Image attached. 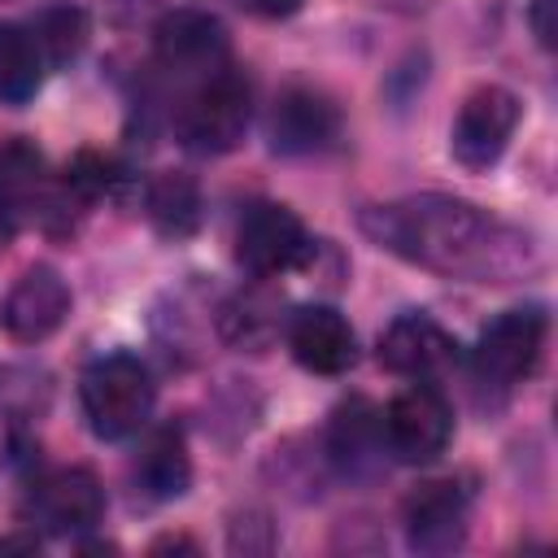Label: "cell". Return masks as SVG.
<instances>
[{
    "instance_id": "15",
    "label": "cell",
    "mask_w": 558,
    "mask_h": 558,
    "mask_svg": "<svg viewBox=\"0 0 558 558\" xmlns=\"http://www.w3.org/2000/svg\"><path fill=\"white\" fill-rule=\"evenodd\" d=\"M44 153L31 140H9L0 148V240H13L39 209Z\"/></svg>"
},
{
    "instance_id": "22",
    "label": "cell",
    "mask_w": 558,
    "mask_h": 558,
    "mask_svg": "<svg viewBox=\"0 0 558 558\" xmlns=\"http://www.w3.org/2000/svg\"><path fill=\"white\" fill-rule=\"evenodd\" d=\"M52 388H48V375L35 371V366H9L0 375V405L13 414V418H35L44 414Z\"/></svg>"
},
{
    "instance_id": "2",
    "label": "cell",
    "mask_w": 558,
    "mask_h": 558,
    "mask_svg": "<svg viewBox=\"0 0 558 558\" xmlns=\"http://www.w3.org/2000/svg\"><path fill=\"white\" fill-rule=\"evenodd\" d=\"M78 397H83V414H87L92 432L100 440H122V436H135L148 423L157 388H153V375L140 357L109 353V357H96L83 371Z\"/></svg>"
},
{
    "instance_id": "17",
    "label": "cell",
    "mask_w": 558,
    "mask_h": 558,
    "mask_svg": "<svg viewBox=\"0 0 558 558\" xmlns=\"http://www.w3.org/2000/svg\"><path fill=\"white\" fill-rule=\"evenodd\" d=\"M144 214L170 240L192 235L201 227V187H196V179L183 174V170L153 174L148 187H144Z\"/></svg>"
},
{
    "instance_id": "6",
    "label": "cell",
    "mask_w": 558,
    "mask_h": 558,
    "mask_svg": "<svg viewBox=\"0 0 558 558\" xmlns=\"http://www.w3.org/2000/svg\"><path fill=\"white\" fill-rule=\"evenodd\" d=\"M519 118H523V105H519V96H514L510 87H497V83L475 87V92L462 100L458 118H453L449 153H453L466 170H488V166H497V157L506 153V144H510Z\"/></svg>"
},
{
    "instance_id": "9",
    "label": "cell",
    "mask_w": 558,
    "mask_h": 558,
    "mask_svg": "<svg viewBox=\"0 0 558 558\" xmlns=\"http://www.w3.org/2000/svg\"><path fill=\"white\" fill-rule=\"evenodd\" d=\"M26 514L57 532V536H70V532H87L100 523L105 514V488L100 480L87 471V466H57V471H44L35 475L31 493H26Z\"/></svg>"
},
{
    "instance_id": "12",
    "label": "cell",
    "mask_w": 558,
    "mask_h": 558,
    "mask_svg": "<svg viewBox=\"0 0 558 558\" xmlns=\"http://www.w3.org/2000/svg\"><path fill=\"white\" fill-rule=\"evenodd\" d=\"M453 357H458L453 336L427 314H401L379 336V362L392 375H405V379H432Z\"/></svg>"
},
{
    "instance_id": "13",
    "label": "cell",
    "mask_w": 558,
    "mask_h": 558,
    "mask_svg": "<svg viewBox=\"0 0 558 558\" xmlns=\"http://www.w3.org/2000/svg\"><path fill=\"white\" fill-rule=\"evenodd\" d=\"M270 144L279 153H318L340 135V113L327 96H318L314 87H283L279 100L270 105Z\"/></svg>"
},
{
    "instance_id": "19",
    "label": "cell",
    "mask_w": 558,
    "mask_h": 558,
    "mask_svg": "<svg viewBox=\"0 0 558 558\" xmlns=\"http://www.w3.org/2000/svg\"><path fill=\"white\" fill-rule=\"evenodd\" d=\"M31 35L44 52L48 65H65L83 52L87 44V13L74 9V4H57V9H44L35 22H31Z\"/></svg>"
},
{
    "instance_id": "8",
    "label": "cell",
    "mask_w": 558,
    "mask_h": 558,
    "mask_svg": "<svg viewBox=\"0 0 558 558\" xmlns=\"http://www.w3.org/2000/svg\"><path fill=\"white\" fill-rule=\"evenodd\" d=\"M153 52H157V65L179 74V78H205L214 70L227 65V26L201 9H174L157 22L153 31Z\"/></svg>"
},
{
    "instance_id": "18",
    "label": "cell",
    "mask_w": 558,
    "mask_h": 558,
    "mask_svg": "<svg viewBox=\"0 0 558 558\" xmlns=\"http://www.w3.org/2000/svg\"><path fill=\"white\" fill-rule=\"evenodd\" d=\"M44 70H48V61H44L31 26L0 22V100L4 105H26L39 92Z\"/></svg>"
},
{
    "instance_id": "16",
    "label": "cell",
    "mask_w": 558,
    "mask_h": 558,
    "mask_svg": "<svg viewBox=\"0 0 558 558\" xmlns=\"http://www.w3.org/2000/svg\"><path fill=\"white\" fill-rule=\"evenodd\" d=\"M135 480L157 501H174V497L187 493V484H192V458H187V440H183L179 427H157L140 445Z\"/></svg>"
},
{
    "instance_id": "7",
    "label": "cell",
    "mask_w": 558,
    "mask_h": 558,
    "mask_svg": "<svg viewBox=\"0 0 558 558\" xmlns=\"http://www.w3.org/2000/svg\"><path fill=\"white\" fill-rule=\"evenodd\" d=\"M310 248L314 244L305 235V222L279 201H257L235 227V257L257 279H275L283 270L301 266L310 257Z\"/></svg>"
},
{
    "instance_id": "21",
    "label": "cell",
    "mask_w": 558,
    "mask_h": 558,
    "mask_svg": "<svg viewBox=\"0 0 558 558\" xmlns=\"http://www.w3.org/2000/svg\"><path fill=\"white\" fill-rule=\"evenodd\" d=\"M118 183V166L96 153V148H83L70 166H65V179H61V196H70L74 205H92L100 196H109Z\"/></svg>"
},
{
    "instance_id": "24",
    "label": "cell",
    "mask_w": 558,
    "mask_h": 558,
    "mask_svg": "<svg viewBox=\"0 0 558 558\" xmlns=\"http://www.w3.org/2000/svg\"><path fill=\"white\" fill-rule=\"evenodd\" d=\"M248 13H262V17H288V13H296L305 0H240Z\"/></svg>"
},
{
    "instance_id": "14",
    "label": "cell",
    "mask_w": 558,
    "mask_h": 558,
    "mask_svg": "<svg viewBox=\"0 0 558 558\" xmlns=\"http://www.w3.org/2000/svg\"><path fill=\"white\" fill-rule=\"evenodd\" d=\"M405 532L418 554H449L466 536V493L453 480H432L405 501Z\"/></svg>"
},
{
    "instance_id": "10",
    "label": "cell",
    "mask_w": 558,
    "mask_h": 558,
    "mask_svg": "<svg viewBox=\"0 0 558 558\" xmlns=\"http://www.w3.org/2000/svg\"><path fill=\"white\" fill-rule=\"evenodd\" d=\"M70 314V283L61 279L57 266H31L4 296L0 305V323L13 340L22 344H39L48 340Z\"/></svg>"
},
{
    "instance_id": "5",
    "label": "cell",
    "mask_w": 558,
    "mask_h": 558,
    "mask_svg": "<svg viewBox=\"0 0 558 558\" xmlns=\"http://www.w3.org/2000/svg\"><path fill=\"white\" fill-rule=\"evenodd\" d=\"M379 432H384V445L392 458L432 462L445 453V445L453 436V410L432 384H410L384 405Z\"/></svg>"
},
{
    "instance_id": "1",
    "label": "cell",
    "mask_w": 558,
    "mask_h": 558,
    "mask_svg": "<svg viewBox=\"0 0 558 558\" xmlns=\"http://www.w3.org/2000/svg\"><path fill=\"white\" fill-rule=\"evenodd\" d=\"M362 231L379 248L423 270L471 283H510L541 266L536 240L523 227L501 222L471 201L436 196V192L366 209Z\"/></svg>"
},
{
    "instance_id": "3",
    "label": "cell",
    "mask_w": 558,
    "mask_h": 558,
    "mask_svg": "<svg viewBox=\"0 0 558 558\" xmlns=\"http://www.w3.org/2000/svg\"><path fill=\"white\" fill-rule=\"evenodd\" d=\"M253 118V92L244 83V74H235L231 65L205 74L192 83V92L179 105V135L187 148L196 153H231Z\"/></svg>"
},
{
    "instance_id": "23",
    "label": "cell",
    "mask_w": 558,
    "mask_h": 558,
    "mask_svg": "<svg viewBox=\"0 0 558 558\" xmlns=\"http://www.w3.org/2000/svg\"><path fill=\"white\" fill-rule=\"evenodd\" d=\"M527 26H532L541 48H554L558 44V0H532L527 4Z\"/></svg>"
},
{
    "instance_id": "26",
    "label": "cell",
    "mask_w": 558,
    "mask_h": 558,
    "mask_svg": "<svg viewBox=\"0 0 558 558\" xmlns=\"http://www.w3.org/2000/svg\"><path fill=\"white\" fill-rule=\"evenodd\" d=\"M153 549H196L192 541H183V536H170V541H157Z\"/></svg>"
},
{
    "instance_id": "20",
    "label": "cell",
    "mask_w": 558,
    "mask_h": 558,
    "mask_svg": "<svg viewBox=\"0 0 558 558\" xmlns=\"http://www.w3.org/2000/svg\"><path fill=\"white\" fill-rule=\"evenodd\" d=\"M379 445H384L379 414H375L366 401L340 405V414H336V423H331V449H336V458L366 462V458H375Z\"/></svg>"
},
{
    "instance_id": "11",
    "label": "cell",
    "mask_w": 558,
    "mask_h": 558,
    "mask_svg": "<svg viewBox=\"0 0 558 558\" xmlns=\"http://www.w3.org/2000/svg\"><path fill=\"white\" fill-rule=\"evenodd\" d=\"M288 349L314 375H344L357 362V336L336 305H301L288 318Z\"/></svg>"
},
{
    "instance_id": "4",
    "label": "cell",
    "mask_w": 558,
    "mask_h": 558,
    "mask_svg": "<svg viewBox=\"0 0 558 558\" xmlns=\"http://www.w3.org/2000/svg\"><path fill=\"white\" fill-rule=\"evenodd\" d=\"M545 336H549V314L541 305H519L497 314L475 340V353H471L475 379L497 392L523 384L545 353Z\"/></svg>"
},
{
    "instance_id": "25",
    "label": "cell",
    "mask_w": 558,
    "mask_h": 558,
    "mask_svg": "<svg viewBox=\"0 0 558 558\" xmlns=\"http://www.w3.org/2000/svg\"><path fill=\"white\" fill-rule=\"evenodd\" d=\"M35 545H39L35 536H0V554H9V549H26L31 554Z\"/></svg>"
}]
</instances>
